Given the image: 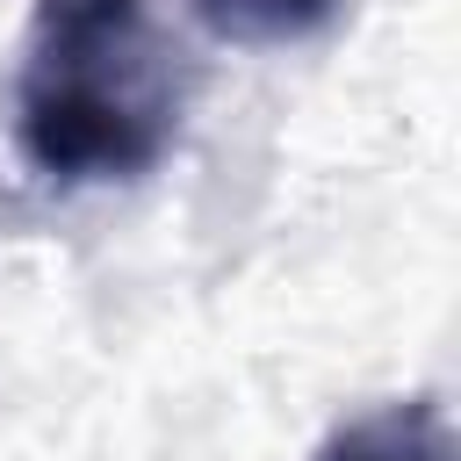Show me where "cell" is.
<instances>
[{
  "label": "cell",
  "mask_w": 461,
  "mask_h": 461,
  "mask_svg": "<svg viewBox=\"0 0 461 461\" xmlns=\"http://www.w3.org/2000/svg\"><path fill=\"white\" fill-rule=\"evenodd\" d=\"M187 108V65L151 0H36L14 65V144L58 187L151 173Z\"/></svg>",
  "instance_id": "obj_1"
},
{
  "label": "cell",
  "mask_w": 461,
  "mask_h": 461,
  "mask_svg": "<svg viewBox=\"0 0 461 461\" xmlns=\"http://www.w3.org/2000/svg\"><path fill=\"white\" fill-rule=\"evenodd\" d=\"M310 461H454V418L439 396H389L339 418Z\"/></svg>",
  "instance_id": "obj_2"
},
{
  "label": "cell",
  "mask_w": 461,
  "mask_h": 461,
  "mask_svg": "<svg viewBox=\"0 0 461 461\" xmlns=\"http://www.w3.org/2000/svg\"><path fill=\"white\" fill-rule=\"evenodd\" d=\"M194 22L238 50H281V43H310L317 29H331V14L346 0H187Z\"/></svg>",
  "instance_id": "obj_3"
}]
</instances>
